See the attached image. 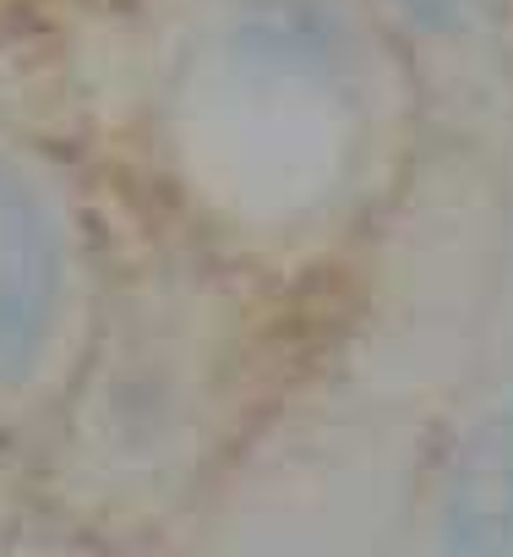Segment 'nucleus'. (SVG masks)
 Segmentation results:
<instances>
[{
    "mask_svg": "<svg viewBox=\"0 0 513 557\" xmlns=\"http://www.w3.org/2000/svg\"><path fill=\"white\" fill-rule=\"evenodd\" d=\"M448 541L470 557L502 552L513 541V416L486 421L464 443L448 486Z\"/></svg>",
    "mask_w": 513,
    "mask_h": 557,
    "instance_id": "2",
    "label": "nucleus"
},
{
    "mask_svg": "<svg viewBox=\"0 0 513 557\" xmlns=\"http://www.w3.org/2000/svg\"><path fill=\"white\" fill-rule=\"evenodd\" d=\"M404 7H410V17H415V23L442 28V23H453V17L464 12V0H404Z\"/></svg>",
    "mask_w": 513,
    "mask_h": 557,
    "instance_id": "3",
    "label": "nucleus"
},
{
    "mask_svg": "<svg viewBox=\"0 0 513 557\" xmlns=\"http://www.w3.org/2000/svg\"><path fill=\"white\" fill-rule=\"evenodd\" d=\"M61 301V230L28 175L0 159V388L34 372Z\"/></svg>",
    "mask_w": 513,
    "mask_h": 557,
    "instance_id": "1",
    "label": "nucleus"
}]
</instances>
